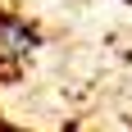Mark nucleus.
I'll return each mask as SVG.
<instances>
[{
  "label": "nucleus",
  "instance_id": "f257e3e1",
  "mask_svg": "<svg viewBox=\"0 0 132 132\" xmlns=\"http://www.w3.org/2000/svg\"><path fill=\"white\" fill-rule=\"evenodd\" d=\"M37 46H41L37 23H27L23 14H14V9H0V59H5V64L32 55Z\"/></svg>",
  "mask_w": 132,
  "mask_h": 132
},
{
  "label": "nucleus",
  "instance_id": "f03ea898",
  "mask_svg": "<svg viewBox=\"0 0 132 132\" xmlns=\"http://www.w3.org/2000/svg\"><path fill=\"white\" fill-rule=\"evenodd\" d=\"M0 132H18V128H5V123H0Z\"/></svg>",
  "mask_w": 132,
  "mask_h": 132
}]
</instances>
